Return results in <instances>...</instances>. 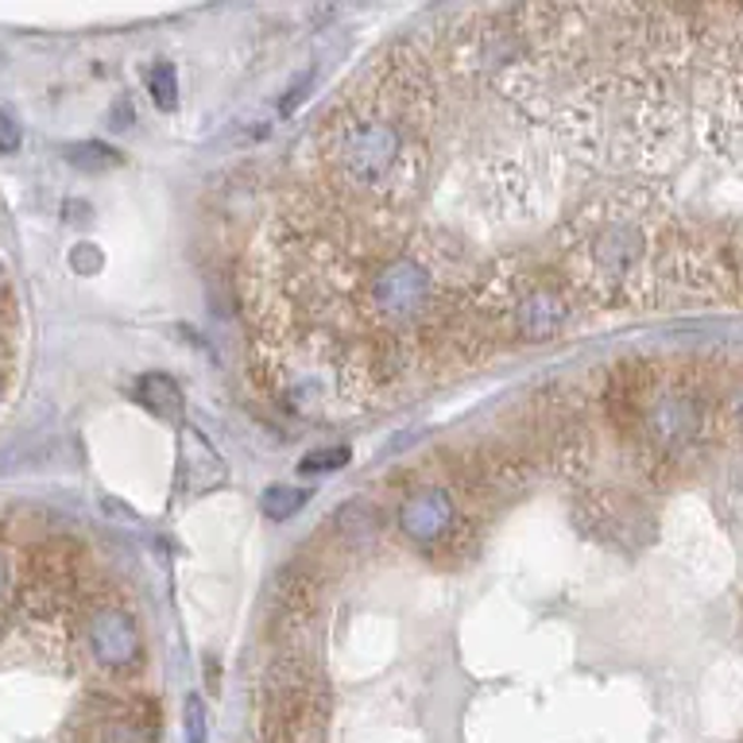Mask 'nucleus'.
<instances>
[{
	"label": "nucleus",
	"mask_w": 743,
	"mask_h": 743,
	"mask_svg": "<svg viewBox=\"0 0 743 743\" xmlns=\"http://www.w3.org/2000/svg\"><path fill=\"white\" fill-rule=\"evenodd\" d=\"M557 267L577 299L596 310H624L651 299L655 287V222L631 190H612L569 217Z\"/></svg>",
	"instance_id": "1"
},
{
	"label": "nucleus",
	"mask_w": 743,
	"mask_h": 743,
	"mask_svg": "<svg viewBox=\"0 0 743 743\" xmlns=\"http://www.w3.org/2000/svg\"><path fill=\"white\" fill-rule=\"evenodd\" d=\"M423 140L426 133L356 86L322 124V160L333 190L395 205L423 175Z\"/></svg>",
	"instance_id": "2"
},
{
	"label": "nucleus",
	"mask_w": 743,
	"mask_h": 743,
	"mask_svg": "<svg viewBox=\"0 0 743 743\" xmlns=\"http://www.w3.org/2000/svg\"><path fill=\"white\" fill-rule=\"evenodd\" d=\"M260 740L264 743H318L329 717V690L314 655L275 651L256 690Z\"/></svg>",
	"instance_id": "3"
},
{
	"label": "nucleus",
	"mask_w": 743,
	"mask_h": 743,
	"mask_svg": "<svg viewBox=\"0 0 743 743\" xmlns=\"http://www.w3.org/2000/svg\"><path fill=\"white\" fill-rule=\"evenodd\" d=\"M531 433L539 461L557 477L589 480L596 461V426L589 418V395L569 383H550L531 403Z\"/></svg>",
	"instance_id": "4"
},
{
	"label": "nucleus",
	"mask_w": 743,
	"mask_h": 743,
	"mask_svg": "<svg viewBox=\"0 0 743 743\" xmlns=\"http://www.w3.org/2000/svg\"><path fill=\"white\" fill-rule=\"evenodd\" d=\"M86 643L93 663L113 678H128L143 666V631L121 601L93 596V608L86 616Z\"/></svg>",
	"instance_id": "5"
},
{
	"label": "nucleus",
	"mask_w": 743,
	"mask_h": 743,
	"mask_svg": "<svg viewBox=\"0 0 743 743\" xmlns=\"http://www.w3.org/2000/svg\"><path fill=\"white\" fill-rule=\"evenodd\" d=\"M399 531L423 550H457L465 542V504L453 488H418L399 512Z\"/></svg>",
	"instance_id": "6"
},
{
	"label": "nucleus",
	"mask_w": 743,
	"mask_h": 743,
	"mask_svg": "<svg viewBox=\"0 0 743 743\" xmlns=\"http://www.w3.org/2000/svg\"><path fill=\"white\" fill-rule=\"evenodd\" d=\"M646 445L666 457H678L681 450L701 442L705 433V403H701L693 391L685 388H663L651 395L643 415V430Z\"/></svg>",
	"instance_id": "7"
},
{
	"label": "nucleus",
	"mask_w": 743,
	"mask_h": 743,
	"mask_svg": "<svg viewBox=\"0 0 743 743\" xmlns=\"http://www.w3.org/2000/svg\"><path fill=\"white\" fill-rule=\"evenodd\" d=\"M182 469L190 473V477H202V492L222 488L225 480H229V465H225V457L213 450L198 430L182 433Z\"/></svg>",
	"instance_id": "8"
},
{
	"label": "nucleus",
	"mask_w": 743,
	"mask_h": 743,
	"mask_svg": "<svg viewBox=\"0 0 743 743\" xmlns=\"http://www.w3.org/2000/svg\"><path fill=\"white\" fill-rule=\"evenodd\" d=\"M133 399L160 418H175L182 411V388H178V380L167 376V372H148V376H140L133 383Z\"/></svg>",
	"instance_id": "9"
},
{
	"label": "nucleus",
	"mask_w": 743,
	"mask_h": 743,
	"mask_svg": "<svg viewBox=\"0 0 743 743\" xmlns=\"http://www.w3.org/2000/svg\"><path fill=\"white\" fill-rule=\"evenodd\" d=\"M333 527H337V539L345 550H364L376 542V531H380V515L376 507L364 504V500H353V504L337 507L333 515Z\"/></svg>",
	"instance_id": "10"
},
{
	"label": "nucleus",
	"mask_w": 743,
	"mask_h": 743,
	"mask_svg": "<svg viewBox=\"0 0 743 743\" xmlns=\"http://www.w3.org/2000/svg\"><path fill=\"white\" fill-rule=\"evenodd\" d=\"M66 160H71V167H78V171H113V167H121V151L116 148H109V143H101V140H81V143H71L66 148Z\"/></svg>",
	"instance_id": "11"
},
{
	"label": "nucleus",
	"mask_w": 743,
	"mask_h": 743,
	"mask_svg": "<svg viewBox=\"0 0 743 743\" xmlns=\"http://www.w3.org/2000/svg\"><path fill=\"white\" fill-rule=\"evenodd\" d=\"M306 500H310L306 488L275 484V488H267V492L260 495V512H264L267 519L284 522V519H291L294 512H302V504H306Z\"/></svg>",
	"instance_id": "12"
},
{
	"label": "nucleus",
	"mask_w": 743,
	"mask_h": 743,
	"mask_svg": "<svg viewBox=\"0 0 743 743\" xmlns=\"http://www.w3.org/2000/svg\"><path fill=\"white\" fill-rule=\"evenodd\" d=\"M349 457H353V450H349V445H318V450L302 453L299 473H302V477H322V473H337V469H345Z\"/></svg>",
	"instance_id": "13"
},
{
	"label": "nucleus",
	"mask_w": 743,
	"mask_h": 743,
	"mask_svg": "<svg viewBox=\"0 0 743 743\" xmlns=\"http://www.w3.org/2000/svg\"><path fill=\"white\" fill-rule=\"evenodd\" d=\"M148 89H151V101L160 109H175L178 105V74L171 62H160L155 71L148 74Z\"/></svg>",
	"instance_id": "14"
},
{
	"label": "nucleus",
	"mask_w": 743,
	"mask_h": 743,
	"mask_svg": "<svg viewBox=\"0 0 743 743\" xmlns=\"http://www.w3.org/2000/svg\"><path fill=\"white\" fill-rule=\"evenodd\" d=\"M182 725H186V743H205V705L202 697H186V713H182Z\"/></svg>",
	"instance_id": "15"
},
{
	"label": "nucleus",
	"mask_w": 743,
	"mask_h": 743,
	"mask_svg": "<svg viewBox=\"0 0 743 743\" xmlns=\"http://www.w3.org/2000/svg\"><path fill=\"white\" fill-rule=\"evenodd\" d=\"M71 264H74V272H78V275L101 272V248L98 244H78L71 252Z\"/></svg>",
	"instance_id": "16"
},
{
	"label": "nucleus",
	"mask_w": 743,
	"mask_h": 743,
	"mask_svg": "<svg viewBox=\"0 0 743 743\" xmlns=\"http://www.w3.org/2000/svg\"><path fill=\"white\" fill-rule=\"evenodd\" d=\"M20 148V124L0 109V155H12Z\"/></svg>",
	"instance_id": "17"
},
{
	"label": "nucleus",
	"mask_w": 743,
	"mask_h": 743,
	"mask_svg": "<svg viewBox=\"0 0 743 743\" xmlns=\"http://www.w3.org/2000/svg\"><path fill=\"white\" fill-rule=\"evenodd\" d=\"M136 121V113H133V101L128 98H121L113 105V113H109V124H113V133H124V124H133Z\"/></svg>",
	"instance_id": "18"
},
{
	"label": "nucleus",
	"mask_w": 743,
	"mask_h": 743,
	"mask_svg": "<svg viewBox=\"0 0 743 743\" xmlns=\"http://www.w3.org/2000/svg\"><path fill=\"white\" fill-rule=\"evenodd\" d=\"M205 681H210V693H217V681H222V666L205 658Z\"/></svg>",
	"instance_id": "19"
},
{
	"label": "nucleus",
	"mask_w": 743,
	"mask_h": 743,
	"mask_svg": "<svg viewBox=\"0 0 743 743\" xmlns=\"http://www.w3.org/2000/svg\"><path fill=\"white\" fill-rule=\"evenodd\" d=\"M9 593V566H4V554H0V596Z\"/></svg>",
	"instance_id": "20"
}]
</instances>
